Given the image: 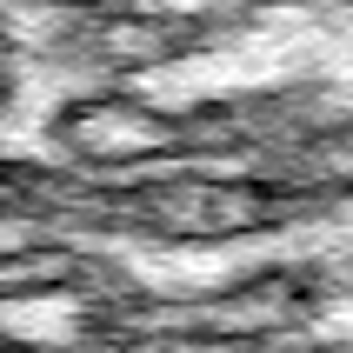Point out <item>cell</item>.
<instances>
[{
  "instance_id": "obj_1",
  "label": "cell",
  "mask_w": 353,
  "mask_h": 353,
  "mask_svg": "<svg viewBox=\"0 0 353 353\" xmlns=\"http://www.w3.org/2000/svg\"><path fill=\"white\" fill-rule=\"evenodd\" d=\"M340 27L347 0H0V314L114 340V254L134 314H194V254H340Z\"/></svg>"
}]
</instances>
